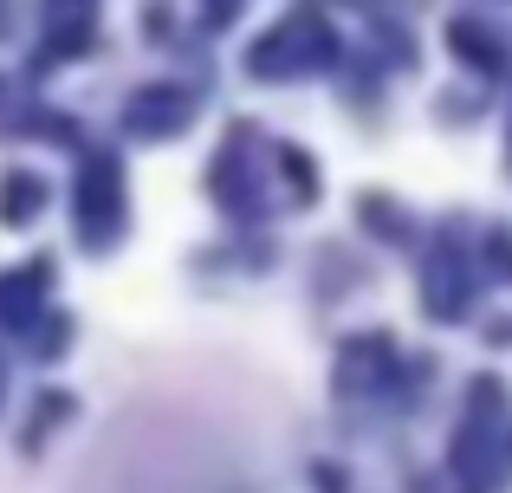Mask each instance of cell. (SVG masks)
Segmentation results:
<instances>
[{"instance_id":"1","label":"cell","mask_w":512,"mask_h":493,"mask_svg":"<svg viewBox=\"0 0 512 493\" xmlns=\"http://www.w3.org/2000/svg\"><path fill=\"white\" fill-rule=\"evenodd\" d=\"M512 474V416L500 377H480L467 396V422L454 435V481L461 493H493Z\"/></svg>"},{"instance_id":"2","label":"cell","mask_w":512,"mask_h":493,"mask_svg":"<svg viewBox=\"0 0 512 493\" xmlns=\"http://www.w3.org/2000/svg\"><path fill=\"white\" fill-rule=\"evenodd\" d=\"M331 26L318 20V13H292V20H279L273 33L253 46V72L260 78H299V72H318V65L331 59Z\"/></svg>"},{"instance_id":"3","label":"cell","mask_w":512,"mask_h":493,"mask_svg":"<svg viewBox=\"0 0 512 493\" xmlns=\"http://www.w3.org/2000/svg\"><path fill=\"white\" fill-rule=\"evenodd\" d=\"M78 221H85V241L91 247L117 228V169L111 163H91L85 169V182H78Z\"/></svg>"},{"instance_id":"4","label":"cell","mask_w":512,"mask_h":493,"mask_svg":"<svg viewBox=\"0 0 512 493\" xmlns=\"http://www.w3.org/2000/svg\"><path fill=\"white\" fill-rule=\"evenodd\" d=\"M182 124H188L182 91H143V98L130 104V130H143V137H163V130H182Z\"/></svg>"},{"instance_id":"5","label":"cell","mask_w":512,"mask_h":493,"mask_svg":"<svg viewBox=\"0 0 512 493\" xmlns=\"http://www.w3.org/2000/svg\"><path fill=\"white\" fill-rule=\"evenodd\" d=\"M422 292H428V305H435L441 318H461V305H467V286H461V260H454V247H441L435 260H428V279H422Z\"/></svg>"},{"instance_id":"6","label":"cell","mask_w":512,"mask_h":493,"mask_svg":"<svg viewBox=\"0 0 512 493\" xmlns=\"http://www.w3.org/2000/svg\"><path fill=\"white\" fill-rule=\"evenodd\" d=\"M39 202H46V189H39V176H26V169H13L7 182H0V221H33L39 215Z\"/></svg>"},{"instance_id":"7","label":"cell","mask_w":512,"mask_h":493,"mask_svg":"<svg viewBox=\"0 0 512 493\" xmlns=\"http://www.w3.org/2000/svg\"><path fill=\"white\" fill-rule=\"evenodd\" d=\"M52 46L59 52H78L91 39V0H52Z\"/></svg>"},{"instance_id":"8","label":"cell","mask_w":512,"mask_h":493,"mask_svg":"<svg viewBox=\"0 0 512 493\" xmlns=\"http://www.w3.org/2000/svg\"><path fill=\"white\" fill-rule=\"evenodd\" d=\"M33 299H39V266L33 273H13L7 286H0V318H7V325H26V318H33Z\"/></svg>"},{"instance_id":"9","label":"cell","mask_w":512,"mask_h":493,"mask_svg":"<svg viewBox=\"0 0 512 493\" xmlns=\"http://www.w3.org/2000/svg\"><path fill=\"white\" fill-rule=\"evenodd\" d=\"M454 52H461V59H474V65H487V72H500V46H493L487 33H480V26H467V20H454Z\"/></svg>"}]
</instances>
